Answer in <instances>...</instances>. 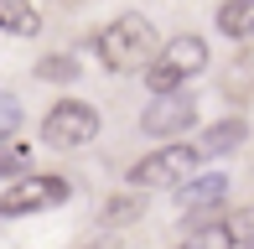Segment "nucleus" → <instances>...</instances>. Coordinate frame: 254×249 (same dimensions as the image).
Wrapping results in <instances>:
<instances>
[{
  "instance_id": "obj_1",
  "label": "nucleus",
  "mask_w": 254,
  "mask_h": 249,
  "mask_svg": "<svg viewBox=\"0 0 254 249\" xmlns=\"http://www.w3.org/2000/svg\"><path fill=\"white\" fill-rule=\"evenodd\" d=\"M156 26L145 16H120L99 31V62L114 67V73H130V67H145L156 62Z\"/></svg>"
},
{
  "instance_id": "obj_2",
  "label": "nucleus",
  "mask_w": 254,
  "mask_h": 249,
  "mask_svg": "<svg viewBox=\"0 0 254 249\" xmlns=\"http://www.w3.org/2000/svg\"><path fill=\"white\" fill-rule=\"evenodd\" d=\"M202 67H207V42L202 37H177V42H166V47L156 52L151 67H145V88H151L156 99H166V94H177L192 73H202Z\"/></svg>"
},
{
  "instance_id": "obj_3",
  "label": "nucleus",
  "mask_w": 254,
  "mask_h": 249,
  "mask_svg": "<svg viewBox=\"0 0 254 249\" xmlns=\"http://www.w3.org/2000/svg\"><path fill=\"white\" fill-rule=\"evenodd\" d=\"M99 135V109L83 104V99H63V104L47 109V120H42V140L52 145V151H78V145H88Z\"/></svg>"
},
{
  "instance_id": "obj_4",
  "label": "nucleus",
  "mask_w": 254,
  "mask_h": 249,
  "mask_svg": "<svg viewBox=\"0 0 254 249\" xmlns=\"http://www.w3.org/2000/svg\"><path fill=\"white\" fill-rule=\"evenodd\" d=\"M197 145H161V151H151L145 161L130 166V182L135 187H187L192 172H197Z\"/></svg>"
},
{
  "instance_id": "obj_5",
  "label": "nucleus",
  "mask_w": 254,
  "mask_h": 249,
  "mask_svg": "<svg viewBox=\"0 0 254 249\" xmlns=\"http://www.w3.org/2000/svg\"><path fill=\"white\" fill-rule=\"evenodd\" d=\"M57 202H67V182L63 177H42V172H31V177H21L16 187L0 197V213L5 218H26V213H42V208H57Z\"/></svg>"
},
{
  "instance_id": "obj_6",
  "label": "nucleus",
  "mask_w": 254,
  "mask_h": 249,
  "mask_svg": "<svg viewBox=\"0 0 254 249\" xmlns=\"http://www.w3.org/2000/svg\"><path fill=\"white\" fill-rule=\"evenodd\" d=\"M192 124H197V104H192L187 94L151 99V104H145V115H140V130H145V135H161V140H171V145H177V135L192 130Z\"/></svg>"
},
{
  "instance_id": "obj_7",
  "label": "nucleus",
  "mask_w": 254,
  "mask_h": 249,
  "mask_svg": "<svg viewBox=\"0 0 254 249\" xmlns=\"http://www.w3.org/2000/svg\"><path fill=\"white\" fill-rule=\"evenodd\" d=\"M223 192H228V177L223 172H202V177H192V182L177 192V208L187 213V218H207V213L223 202Z\"/></svg>"
},
{
  "instance_id": "obj_8",
  "label": "nucleus",
  "mask_w": 254,
  "mask_h": 249,
  "mask_svg": "<svg viewBox=\"0 0 254 249\" xmlns=\"http://www.w3.org/2000/svg\"><path fill=\"white\" fill-rule=\"evenodd\" d=\"M244 135H249L244 120H218V124H207V130H202V145H197V151H202V156L239 151V145H244Z\"/></svg>"
},
{
  "instance_id": "obj_9",
  "label": "nucleus",
  "mask_w": 254,
  "mask_h": 249,
  "mask_svg": "<svg viewBox=\"0 0 254 249\" xmlns=\"http://www.w3.org/2000/svg\"><path fill=\"white\" fill-rule=\"evenodd\" d=\"M0 31H10V37H37L42 31V10L26 5V0H0Z\"/></svg>"
},
{
  "instance_id": "obj_10",
  "label": "nucleus",
  "mask_w": 254,
  "mask_h": 249,
  "mask_svg": "<svg viewBox=\"0 0 254 249\" xmlns=\"http://www.w3.org/2000/svg\"><path fill=\"white\" fill-rule=\"evenodd\" d=\"M218 31L223 37H254V0H228L218 10Z\"/></svg>"
},
{
  "instance_id": "obj_11",
  "label": "nucleus",
  "mask_w": 254,
  "mask_h": 249,
  "mask_svg": "<svg viewBox=\"0 0 254 249\" xmlns=\"http://www.w3.org/2000/svg\"><path fill=\"white\" fill-rule=\"evenodd\" d=\"M73 73H78V58H73V52H63V58H47V62L37 67V78H52V83H67Z\"/></svg>"
},
{
  "instance_id": "obj_12",
  "label": "nucleus",
  "mask_w": 254,
  "mask_h": 249,
  "mask_svg": "<svg viewBox=\"0 0 254 249\" xmlns=\"http://www.w3.org/2000/svg\"><path fill=\"white\" fill-rule=\"evenodd\" d=\"M16 130H21V99L16 94H0V140H10Z\"/></svg>"
},
{
  "instance_id": "obj_13",
  "label": "nucleus",
  "mask_w": 254,
  "mask_h": 249,
  "mask_svg": "<svg viewBox=\"0 0 254 249\" xmlns=\"http://www.w3.org/2000/svg\"><path fill=\"white\" fill-rule=\"evenodd\" d=\"M31 166V156H26V145H0V177H16V172H26ZM31 177V172H26Z\"/></svg>"
},
{
  "instance_id": "obj_14",
  "label": "nucleus",
  "mask_w": 254,
  "mask_h": 249,
  "mask_svg": "<svg viewBox=\"0 0 254 249\" xmlns=\"http://www.w3.org/2000/svg\"><path fill=\"white\" fill-rule=\"evenodd\" d=\"M135 213H140L135 197H109L104 202V223H125V218H135Z\"/></svg>"
},
{
  "instance_id": "obj_15",
  "label": "nucleus",
  "mask_w": 254,
  "mask_h": 249,
  "mask_svg": "<svg viewBox=\"0 0 254 249\" xmlns=\"http://www.w3.org/2000/svg\"><path fill=\"white\" fill-rule=\"evenodd\" d=\"M88 249H120V239H99V244H88Z\"/></svg>"
},
{
  "instance_id": "obj_16",
  "label": "nucleus",
  "mask_w": 254,
  "mask_h": 249,
  "mask_svg": "<svg viewBox=\"0 0 254 249\" xmlns=\"http://www.w3.org/2000/svg\"><path fill=\"white\" fill-rule=\"evenodd\" d=\"M182 249H202V239H192V244H182Z\"/></svg>"
},
{
  "instance_id": "obj_17",
  "label": "nucleus",
  "mask_w": 254,
  "mask_h": 249,
  "mask_svg": "<svg viewBox=\"0 0 254 249\" xmlns=\"http://www.w3.org/2000/svg\"><path fill=\"white\" fill-rule=\"evenodd\" d=\"M244 249H254V239H249V244H244Z\"/></svg>"
}]
</instances>
